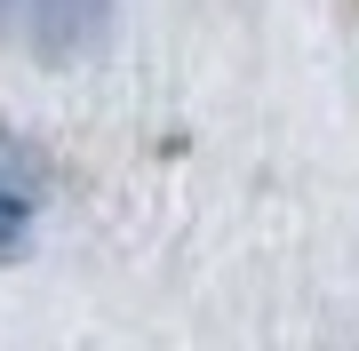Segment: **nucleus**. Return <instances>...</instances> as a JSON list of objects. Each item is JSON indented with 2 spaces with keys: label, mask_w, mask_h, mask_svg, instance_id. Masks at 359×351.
Listing matches in <instances>:
<instances>
[{
  "label": "nucleus",
  "mask_w": 359,
  "mask_h": 351,
  "mask_svg": "<svg viewBox=\"0 0 359 351\" xmlns=\"http://www.w3.org/2000/svg\"><path fill=\"white\" fill-rule=\"evenodd\" d=\"M104 8L112 0H40V48L65 56V48H88L104 32Z\"/></svg>",
  "instance_id": "nucleus-1"
},
{
  "label": "nucleus",
  "mask_w": 359,
  "mask_h": 351,
  "mask_svg": "<svg viewBox=\"0 0 359 351\" xmlns=\"http://www.w3.org/2000/svg\"><path fill=\"white\" fill-rule=\"evenodd\" d=\"M0 8H8V0H0Z\"/></svg>",
  "instance_id": "nucleus-3"
},
{
  "label": "nucleus",
  "mask_w": 359,
  "mask_h": 351,
  "mask_svg": "<svg viewBox=\"0 0 359 351\" xmlns=\"http://www.w3.org/2000/svg\"><path fill=\"white\" fill-rule=\"evenodd\" d=\"M25 216H32V192L0 176V247H16V240H25Z\"/></svg>",
  "instance_id": "nucleus-2"
}]
</instances>
